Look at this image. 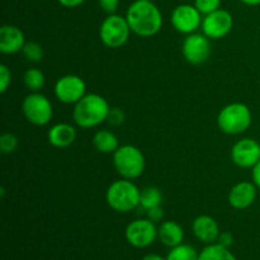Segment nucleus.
I'll list each match as a JSON object with an SVG mask.
<instances>
[{
	"mask_svg": "<svg viewBox=\"0 0 260 260\" xmlns=\"http://www.w3.org/2000/svg\"><path fill=\"white\" fill-rule=\"evenodd\" d=\"M131 33L132 30L126 17L118 14H109L99 28V38L108 48H119L124 46Z\"/></svg>",
	"mask_w": 260,
	"mask_h": 260,
	"instance_id": "nucleus-6",
	"label": "nucleus"
},
{
	"mask_svg": "<svg viewBox=\"0 0 260 260\" xmlns=\"http://www.w3.org/2000/svg\"><path fill=\"white\" fill-rule=\"evenodd\" d=\"M192 231L196 239L206 245L217 243L221 234L217 221L208 215H201L196 217L192 223Z\"/></svg>",
	"mask_w": 260,
	"mask_h": 260,
	"instance_id": "nucleus-16",
	"label": "nucleus"
},
{
	"mask_svg": "<svg viewBox=\"0 0 260 260\" xmlns=\"http://www.w3.org/2000/svg\"><path fill=\"white\" fill-rule=\"evenodd\" d=\"M93 146L102 154H113L119 147L118 137L109 129H99L93 136Z\"/></svg>",
	"mask_w": 260,
	"mask_h": 260,
	"instance_id": "nucleus-19",
	"label": "nucleus"
},
{
	"mask_svg": "<svg viewBox=\"0 0 260 260\" xmlns=\"http://www.w3.org/2000/svg\"><path fill=\"white\" fill-rule=\"evenodd\" d=\"M157 239L168 248L180 245L184 239V230L175 221H164L157 228Z\"/></svg>",
	"mask_w": 260,
	"mask_h": 260,
	"instance_id": "nucleus-18",
	"label": "nucleus"
},
{
	"mask_svg": "<svg viewBox=\"0 0 260 260\" xmlns=\"http://www.w3.org/2000/svg\"><path fill=\"white\" fill-rule=\"evenodd\" d=\"M253 122L250 108L241 102L223 107L217 116V126L221 132L230 136L241 135L249 129Z\"/></svg>",
	"mask_w": 260,
	"mask_h": 260,
	"instance_id": "nucleus-4",
	"label": "nucleus"
},
{
	"mask_svg": "<svg viewBox=\"0 0 260 260\" xmlns=\"http://www.w3.org/2000/svg\"><path fill=\"white\" fill-rule=\"evenodd\" d=\"M127 243L136 249L152 245L157 239V228L149 218H137L127 225L124 230Z\"/></svg>",
	"mask_w": 260,
	"mask_h": 260,
	"instance_id": "nucleus-8",
	"label": "nucleus"
},
{
	"mask_svg": "<svg viewBox=\"0 0 260 260\" xmlns=\"http://www.w3.org/2000/svg\"><path fill=\"white\" fill-rule=\"evenodd\" d=\"M231 160L241 169H253L260 160V144L254 139H241L231 149Z\"/></svg>",
	"mask_w": 260,
	"mask_h": 260,
	"instance_id": "nucleus-13",
	"label": "nucleus"
},
{
	"mask_svg": "<svg viewBox=\"0 0 260 260\" xmlns=\"http://www.w3.org/2000/svg\"><path fill=\"white\" fill-rule=\"evenodd\" d=\"M234 28V18L230 12L225 9H217L216 12L205 15L202 20L203 35L207 36L210 40H221L226 37Z\"/></svg>",
	"mask_w": 260,
	"mask_h": 260,
	"instance_id": "nucleus-11",
	"label": "nucleus"
},
{
	"mask_svg": "<svg viewBox=\"0 0 260 260\" xmlns=\"http://www.w3.org/2000/svg\"><path fill=\"white\" fill-rule=\"evenodd\" d=\"M198 260H238L234 253H231L230 248H225L221 244L213 243L206 245L201 250Z\"/></svg>",
	"mask_w": 260,
	"mask_h": 260,
	"instance_id": "nucleus-20",
	"label": "nucleus"
},
{
	"mask_svg": "<svg viewBox=\"0 0 260 260\" xmlns=\"http://www.w3.org/2000/svg\"><path fill=\"white\" fill-rule=\"evenodd\" d=\"M202 14L196 5L180 4L172 12L170 22L175 30L183 35H190L197 32L202 25Z\"/></svg>",
	"mask_w": 260,
	"mask_h": 260,
	"instance_id": "nucleus-12",
	"label": "nucleus"
},
{
	"mask_svg": "<svg viewBox=\"0 0 260 260\" xmlns=\"http://www.w3.org/2000/svg\"><path fill=\"white\" fill-rule=\"evenodd\" d=\"M0 196H2V197H4V196H5V189H4V188H2V189H0Z\"/></svg>",
	"mask_w": 260,
	"mask_h": 260,
	"instance_id": "nucleus-36",
	"label": "nucleus"
},
{
	"mask_svg": "<svg viewBox=\"0 0 260 260\" xmlns=\"http://www.w3.org/2000/svg\"><path fill=\"white\" fill-rule=\"evenodd\" d=\"M108 102L99 94H85L74 104L73 119L80 128H94L107 121L109 113Z\"/></svg>",
	"mask_w": 260,
	"mask_h": 260,
	"instance_id": "nucleus-2",
	"label": "nucleus"
},
{
	"mask_svg": "<svg viewBox=\"0 0 260 260\" xmlns=\"http://www.w3.org/2000/svg\"><path fill=\"white\" fill-rule=\"evenodd\" d=\"M241 3H244L245 5H249V7H256V5H260V0H240Z\"/></svg>",
	"mask_w": 260,
	"mask_h": 260,
	"instance_id": "nucleus-35",
	"label": "nucleus"
},
{
	"mask_svg": "<svg viewBox=\"0 0 260 260\" xmlns=\"http://www.w3.org/2000/svg\"><path fill=\"white\" fill-rule=\"evenodd\" d=\"M198 255L200 253H197L192 245L182 243L180 245L170 249L167 260H198Z\"/></svg>",
	"mask_w": 260,
	"mask_h": 260,
	"instance_id": "nucleus-23",
	"label": "nucleus"
},
{
	"mask_svg": "<svg viewBox=\"0 0 260 260\" xmlns=\"http://www.w3.org/2000/svg\"><path fill=\"white\" fill-rule=\"evenodd\" d=\"M140 196L141 189L132 180L122 178L109 185L106 192V201L116 212L127 213L140 207Z\"/></svg>",
	"mask_w": 260,
	"mask_h": 260,
	"instance_id": "nucleus-3",
	"label": "nucleus"
},
{
	"mask_svg": "<svg viewBox=\"0 0 260 260\" xmlns=\"http://www.w3.org/2000/svg\"><path fill=\"white\" fill-rule=\"evenodd\" d=\"M211 52V40L203 33H190L183 41V57L190 65L198 66L205 63L210 58Z\"/></svg>",
	"mask_w": 260,
	"mask_h": 260,
	"instance_id": "nucleus-9",
	"label": "nucleus"
},
{
	"mask_svg": "<svg viewBox=\"0 0 260 260\" xmlns=\"http://www.w3.org/2000/svg\"><path fill=\"white\" fill-rule=\"evenodd\" d=\"M23 56L25 57V60L29 61V62L37 63L41 62L43 58V48L42 46L38 42L35 41H29V42H25L24 47L22 50Z\"/></svg>",
	"mask_w": 260,
	"mask_h": 260,
	"instance_id": "nucleus-24",
	"label": "nucleus"
},
{
	"mask_svg": "<svg viewBox=\"0 0 260 260\" xmlns=\"http://www.w3.org/2000/svg\"><path fill=\"white\" fill-rule=\"evenodd\" d=\"M56 99L63 104H76L86 94V84L83 78L74 74L63 75L55 83Z\"/></svg>",
	"mask_w": 260,
	"mask_h": 260,
	"instance_id": "nucleus-10",
	"label": "nucleus"
},
{
	"mask_svg": "<svg viewBox=\"0 0 260 260\" xmlns=\"http://www.w3.org/2000/svg\"><path fill=\"white\" fill-rule=\"evenodd\" d=\"M23 83H24V86L30 93H37V91H41V89L45 86V74L40 69H28L24 73V75H23Z\"/></svg>",
	"mask_w": 260,
	"mask_h": 260,
	"instance_id": "nucleus-22",
	"label": "nucleus"
},
{
	"mask_svg": "<svg viewBox=\"0 0 260 260\" xmlns=\"http://www.w3.org/2000/svg\"><path fill=\"white\" fill-rule=\"evenodd\" d=\"M24 33L17 25L4 24L0 28V52L4 55H14L22 52L25 45Z\"/></svg>",
	"mask_w": 260,
	"mask_h": 260,
	"instance_id": "nucleus-15",
	"label": "nucleus"
},
{
	"mask_svg": "<svg viewBox=\"0 0 260 260\" xmlns=\"http://www.w3.org/2000/svg\"><path fill=\"white\" fill-rule=\"evenodd\" d=\"M99 7L102 8L104 13L107 14H116L117 9H118L119 0H98Z\"/></svg>",
	"mask_w": 260,
	"mask_h": 260,
	"instance_id": "nucleus-29",
	"label": "nucleus"
},
{
	"mask_svg": "<svg viewBox=\"0 0 260 260\" xmlns=\"http://www.w3.org/2000/svg\"><path fill=\"white\" fill-rule=\"evenodd\" d=\"M146 216L149 220H151L152 222H160L164 217V211H162L161 206H157V207L150 208V210L146 211Z\"/></svg>",
	"mask_w": 260,
	"mask_h": 260,
	"instance_id": "nucleus-30",
	"label": "nucleus"
},
{
	"mask_svg": "<svg viewBox=\"0 0 260 260\" xmlns=\"http://www.w3.org/2000/svg\"><path fill=\"white\" fill-rule=\"evenodd\" d=\"M132 33L139 37H152L162 27V14L151 0H136L128 7L126 13Z\"/></svg>",
	"mask_w": 260,
	"mask_h": 260,
	"instance_id": "nucleus-1",
	"label": "nucleus"
},
{
	"mask_svg": "<svg viewBox=\"0 0 260 260\" xmlns=\"http://www.w3.org/2000/svg\"><path fill=\"white\" fill-rule=\"evenodd\" d=\"M57 2L65 8H76L83 4L85 0H57Z\"/></svg>",
	"mask_w": 260,
	"mask_h": 260,
	"instance_id": "nucleus-33",
	"label": "nucleus"
},
{
	"mask_svg": "<svg viewBox=\"0 0 260 260\" xmlns=\"http://www.w3.org/2000/svg\"><path fill=\"white\" fill-rule=\"evenodd\" d=\"M162 203V193L161 190L157 187H150L144 188L141 190V196H140V207L142 210L147 211L150 208L157 207V206H161Z\"/></svg>",
	"mask_w": 260,
	"mask_h": 260,
	"instance_id": "nucleus-21",
	"label": "nucleus"
},
{
	"mask_svg": "<svg viewBox=\"0 0 260 260\" xmlns=\"http://www.w3.org/2000/svg\"><path fill=\"white\" fill-rule=\"evenodd\" d=\"M10 83H12V73H10V69L5 63H2L0 65V91H2V94H4L8 90V88L10 86Z\"/></svg>",
	"mask_w": 260,
	"mask_h": 260,
	"instance_id": "nucleus-28",
	"label": "nucleus"
},
{
	"mask_svg": "<svg viewBox=\"0 0 260 260\" xmlns=\"http://www.w3.org/2000/svg\"><path fill=\"white\" fill-rule=\"evenodd\" d=\"M141 260H167V258H162L161 255L159 254H154V253H150L146 254Z\"/></svg>",
	"mask_w": 260,
	"mask_h": 260,
	"instance_id": "nucleus-34",
	"label": "nucleus"
},
{
	"mask_svg": "<svg viewBox=\"0 0 260 260\" xmlns=\"http://www.w3.org/2000/svg\"><path fill=\"white\" fill-rule=\"evenodd\" d=\"M124 119H126V114H124V112L121 108H118V107H112L109 109L108 118H107V122L109 124H112V126H121L124 122Z\"/></svg>",
	"mask_w": 260,
	"mask_h": 260,
	"instance_id": "nucleus-27",
	"label": "nucleus"
},
{
	"mask_svg": "<svg viewBox=\"0 0 260 260\" xmlns=\"http://www.w3.org/2000/svg\"><path fill=\"white\" fill-rule=\"evenodd\" d=\"M258 189L259 188L254 184V182L236 183L229 192V205L235 210H246L256 201Z\"/></svg>",
	"mask_w": 260,
	"mask_h": 260,
	"instance_id": "nucleus-14",
	"label": "nucleus"
},
{
	"mask_svg": "<svg viewBox=\"0 0 260 260\" xmlns=\"http://www.w3.org/2000/svg\"><path fill=\"white\" fill-rule=\"evenodd\" d=\"M47 140L51 146L57 149H65L71 146L76 140V129L70 123H56L48 129Z\"/></svg>",
	"mask_w": 260,
	"mask_h": 260,
	"instance_id": "nucleus-17",
	"label": "nucleus"
},
{
	"mask_svg": "<svg viewBox=\"0 0 260 260\" xmlns=\"http://www.w3.org/2000/svg\"><path fill=\"white\" fill-rule=\"evenodd\" d=\"M251 179H253L254 184L260 189V160L258 164L251 169Z\"/></svg>",
	"mask_w": 260,
	"mask_h": 260,
	"instance_id": "nucleus-32",
	"label": "nucleus"
},
{
	"mask_svg": "<svg viewBox=\"0 0 260 260\" xmlns=\"http://www.w3.org/2000/svg\"><path fill=\"white\" fill-rule=\"evenodd\" d=\"M18 145H19V141L14 134L4 132L0 136V151L3 154H12L18 149Z\"/></svg>",
	"mask_w": 260,
	"mask_h": 260,
	"instance_id": "nucleus-25",
	"label": "nucleus"
},
{
	"mask_svg": "<svg viewBox=\"0 0 260 260\" xmlns=\"http://www.w3.org/2000/svg\"><path fill=\"white\" fill-rule=\"evenodd\" d=\"M218 244H221L225 248H231L234 244V235L229 231H225V233H221L220 236H218Z\"/></svg>",
	"mask_w": 260,
	"mask_h": 260,
	"instance_id": "nucleus-31",
	"label": "nucleus"
},
{
	"mask_svg": "<svg viewBox=\"0 0 260 260\" xmlns=\"http://www.w3.org/2000/svg\"><path fill=\"white\" fill-rule=\"evenodd\" d=\"M113 165L121 178L134 180L142 175L146 160L139 147L134 145H122L113 152Z\"/></svg>",
	"mask_w": 260,
	"mask_h": 260,
	"instance_id": "nucleus-5",
	"label": "nucleus"
},
{
	"mask_svg": "<svg viewBox=\"0 0 260 260\" xmlns=\"http://www.w3.org/2000/svg\"><path fill=\"white\" fill-rule=\"evenodd\" d=\"M22 112L25 119L33 126H46L53 116L52 103L41 91L29 93L23 99Z\"/></svg>",
	"mask_w": 260,
	"mask_h": 260,
	"instance_id": "nucleus-7",
	"label": "nucleus"
},
{
	"mask_svg": "<svg viewBox=\"0 0 260 260\" xmlns=\"http://www.w3.org/2000/svg\"><path fill=\"white\" fill-rule=\"evenodd\" d=\"M194 5L202 15H207L210 13L220 9L221 0H194Z\"/></svg>",
	"mask_w": 260,
	"mask_h": 260,
	"instance_id": "nucleus-26",
	"label": "nucleus"
}]
</instances>
